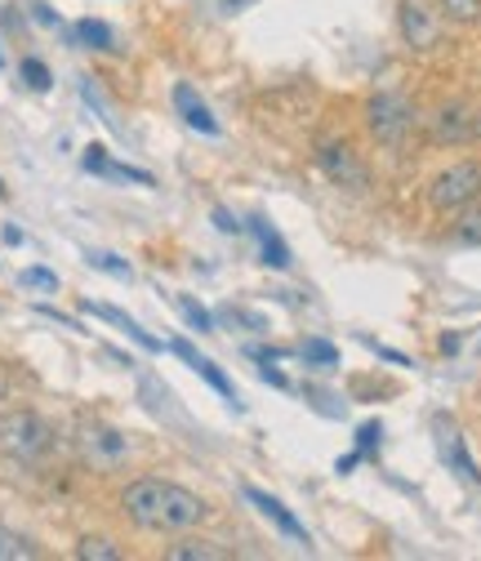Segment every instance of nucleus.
Here are the masks:
<instances>
[{
  "label": "nucleus",
  "mask_w": 481,
  "mask_h": 561,
  "mask_svg": "<svg viewBox=\"0 0 481 561\" xmlns=\"http://www.w3.org/2000/svg\"><path fill=\"white\" fill-rule=\"evenodd\" d=\"M77 36H81L90 49H116V45H112V32H107V23L81 19V23H77Z\"/></svg>",
  "instance_id": "nucleus-21"
},
{
  "label": "nucleus",
  "mask_w": 481,
  "mask_h": 561,
  "mask_svg": "<svg viewBox=\"0 0 481 561\" xmlns=\"http://www.w3.org/2000/svg\"><path fill=\"white\" fill-rule=\"evenodd\" d=\"M437 14L455 27H477L481 23V0H437Z\"/></svg>",
  "instance_id": "nucleus-15"
},
{
  "label": "nucleus",
  "mask_w": 481,
  "mask_h": 561,
  "mask_svg": "<svg viewBox=\"0 0 481 561\" xmlns=\"http://www.w3.org/2000/svg\"><path fill=\"white\" fill-rule=\"evenodd\" d=\"M437 428H442V446H446V455L459 463V472H463L468 481H481L477 468H472V459H468V450H463V442H459V433H455V428L446 433V419H437Z\"/></svg>",
  "instance_id": "nucleus-18"
},
{
  "label": "nucleus",
  "mask_w": 481,
  "mask_h": 561,
  "mask_svg": "<svg viewBox=\"0 0 481 561\" xmlns=\"http://www.w3.org/2000/svg\"><path fill=\"white\" fill-rule=\"evenodd\" d=\"M85 312H94V317H103V321L121 325V330H125V334H129L134 343H139V347H148V353H161V343H157V339H152V334H148L144 325H134V321H129L125 312H116V308H107V304H85Z\"/></svg>",
  "instance_id": "nucleus-14"
},
{
  "label": "nucleus",
  "mask_w": 481,
  "mask_h": 561,
  "mask_svg": "<svg viewBox=\"0 0 481 561\" xmlns=\"http://www.w3.org/2000/svg\"><path fill=\"white\" fill-rule=\"evenodd\" d=\"M165 557H170V561H228L232 552H228V548H219L215 539H192V535H187V539L170 543V548H165Z\"/></svg>",
  "instance_id": "nucleus-12"
},
{
  "label": "nucleus",
  "mask_w": 481,
  "mask_h": 561,
  "mask_svg": "<svg viewBox=\"0 0 481 561\" xmlns=\"http://www.w3.org/2000/svg\"><path fill=\"white\" fill-rule=\"evenodd\" d=\"M23 81H27L32 90H49V67H45L41 58H23Z\"/></svg>",
  "instance_id": "nucleus-24"
},
{
  "label": "nucleus",
  "mask_w": 481,
  "mask_h": 561,
  "mask_svg": "<svg viewBox=\"0 0 481 561\" xmlns=\"http://www.w3.org/2000/svg\"><path fill=\"white\" fill-rule=\"evenodd\" d=\"M299 357H304V362H312V366H334V362H339V347H334V343H325V339H304Z\"/></svg>",
  "instance_id": "nucleus-20"
},
{
  "label": "nucleus",
  "mask_w": 481,
  "mask_h": 561,
  "mask_svg": "<svg viewBox=\"0 0 481 561\" xmlns=\"http://www.w3.org/2000/svg\"><path fill=\"white\" fill-rule=\"evenodd\" d=\"M107 165H112V161H107V152H103L99 144L85 148V170H90V174H107Z\"/></svg>",
  "instance_id": "nucleus-26"
},
{
  "label": "nucleus",
  "mask_w": 481,
  "mask_h": 561,
  "mask_svg": "<svg viewBox=\"0 0 481 561\" xmlns=\"http://www.w3.org/2000/svg\"><path fill=\"white\" fill-rule=\"evenodd\" d=\"M0 196H5V183H0Z\"/></svg>",
  "instance_id": "nucleus-31"
},
{
  "label": "nucleus",
  "mask_w": 481,
  "mask_h": 561,
  "mask_svg": "<svg viewBox=\"0 0 481 561\" xmlns=\"http://www.w3.org/2000/svg\"><path fill=\"white\" fill-rule=\"evenodd\" d=\"M379 437H383V428H379V424H362V433H357L362 455H366V450H375V442H379Z\"/></svg>",
  "instance_id": "nucleus-27"
},
{
  "label": "nucleus",
  "mask_w": 481,
  "mask_h": 561,
  "mask_svg": "<svg viewBox=\"0 0 481 561\" xmlns=\"http://www.w3.org/2000/svg\"><path fill=\"white\" fill-rule=\"evenodd\" d=\"M179 312H183V317L192 321V330H201V334H205V330H215L210 312H205V308H201L196 299H187V295H179Z\"/></svg>",
  "instance_id": "nucleus-22"
},
{
  "label": "nucleus",
  "mask_w": 481,
  "mask_h": 561,
  "mask_svg": "<svg viewBox=\"0 0 481 561\" xmlns=\"http://www.w3.org/2000/svg\"><path fill=\"white\" fill-rule=\"evenodd\" d=\"M245 500H250V504H254V508H259V513H263L267 522H277V526H282V530H286V535H290L295 543H312V539H308V530H304V526H299V522H295V517L286 513V504H282V500L263 495L259 485H245Z\"/></svg>",
  "instance_id": "nucleus-10"
},
{
  "label": "nucleus",
  "mask_w": 481,
  "mask_h": 561,
  "mask_svg": "<svg viewBox=\"0 0 481 561\" xmlns=\"http://www.w3.org/2000/svg\"><path fill=\"white\" fill-rule=\"evenodd\" d=\"M23 286H32V290H58V276L45 272V267H27L23 272Z\"/></svg>",
  "instance_id": "nucleus-25"
},
{
  "label": "nucleus",
  "mask_w": 481,
  "mask_h": 561,
  "mask_svg": "<svg viewBox=\"0 0 481 561\" xmlns=\"http://www.w3.org/2000/svg\"><path fill=\"white\" fill-rule=\"evenodd\" d=\"M472 201H481V161H455L428 187V205L437 215H459Z\"/></svg>",
  "instance_id": "nucleus-5"
},
{
  "label": "nucleus",
  "mask_w": 481,
  "mask_h": 561,
  "mask_svg": "<svg viewBox=\"0 0 481 561\" xmlns=\"http://www.w3.org/2000/svg\"><path fill=\"white\" fill-rule=\"evenodd\" d=\"M415 121H420V112H415V103H410L405 94L383 90V94H375L366 103V129H370L375 144H383V148H401L410 138V129H415Z\"/></svg>",
  "instance_id": "nucleus-3"
},
{
  "label": "nucleus",
  "mask_w": 481,
  "mask_h": 561,
  "mask_svg": "<svg viewBox=\"0 0 481 561\" xmlns=\"http://www.w3.org/2000/svg\"><path fill=\"white\" fill-rule=\"evenodd\" d=\"M317 170L334 187H348V192H366L370 187V165L357 157L353 144H321L317 148Z\"/></svg>",
  "instance_id": "nucleus-7"
},
{
  "label": "nucleus",
  "mask_w": 481,
  "mask_h": 561,
  "mask_svg": "<svg viewBox=\"0 0 481 561\" xmlns=\"http://www.w3.org/2000/svg\"><path fill=\"white\" fill-rule=\"evenodd\" d=\"M455 241H463V245H481V205H477V201L459 209V224H455Z\"/></svg>",
  "instance_id": "nucleus-19"
},
{
  "label": "nucleus",
  "mask_w": 481,
  "mask_h": 561,
  "mask_svg": "<svg viewBox=\"0 0 481 561\" xmlns=\"http://www.w3.org/2000/svg\"><path fill=\"white\" fill-rule=\"evenodd\" d=\"M174 107H179V116H183L192 129H201V134H219V121L210 116V107L196 99L192 85H174Z\"/></svg>",
  "instance_id": "nucleus-11"
},
{
  "label": "nucleus",
  "mask_w": 481,
  "mask_h": 561,
  "mask_svg": "<svg viewBox=\"0 0 481 561\" xmlns=\"http://www.w3.org/2000/svg\"><path fill=\"white\" fill-rule=\"evenodd\" d=\"M77 557H81V561H121L125 552H121L107 535H85V539L77 543Z\"/></svg>",
  "instance_id": "nucleus-17"
},
{
  "label": "nucleus",
  "mask_w": 481,
  "mask_h": 561,
  "mask_svg": "<svg viewBox=\"0 0 481 561\" xmlns=\"http://www.w3.org/2000/svg\"><path fill=\"white\" fill-rule=\"evenodd\" d=\"M77 455L85 468L94 472H116L125 459H129V437L112 424H99V419H85V424H77Z\"/></svg>",
  "instance_id": "nucleus-4"
},
{
  "label": "nucleus",
  "mask_w": 481,
  "mask_h": 561,
  "mask_svg": "<svg viewBox=\"0 0 481 561\" xmlns=\"http://www.w3.org/2000/svg\"><path fill=\"white\" fill-rule=\"evenodd\" d=\"M241 5H250V0H224V10H228V14H237Z\"/></svg>",
  "instance_id": "nucleus-30"
},
{
  "label": "nucleus",
  "mask_w": 481,
  "mask_h": 561,
  "mask_svg": "<svg viewBox=\"0 0 481 561\" xmlns=\"http://www.w3.org/2000/svg\"><path fill=\"white\" fill-rule=\"evenodd\" d=\"M85 259H90V263H94L99 272H112V276H121V280H129V276H134V272H129V263H121L116 254H103V250H90Z\"/></svg>",
  "instance_id": "nucleus-23"
},
{
  "label": "nucleus",
  "mask_w": 481,
  "mask_h": 561,
  "mask_svg": "<svg viewBox=\"0 0 481 561\" xmlns=\"http://www.w3.org/2000/svg\"><path fill=\"white\" fill-rule=\"evenodd\" d=\"M428 138L437 148H463L481 138V112L468 103H446L428 116Z\"/></svg>",
  "instance_id": "nucleus-6"
},
{
  "label": "nucleus",
  "mask_w": 481,
  "mask_h": 561,
  "mask_svg": "<svg viewBox=\"0 0 481 561\" xmlns=\"http://www.w3.org/2000/svg\"><path fill=\"white\" fill-rule=\"evenodd\" d=\"M397 23H401V41L415 54H428L442 45V14H437V5H428V0H401Z\"/></svg>",
  "instance_id": "nucleus-8"
},
{
  "label": "nucleus",
  "mask_w": 481,
  "mask_h": 561,
  "mask_svg": "<svg viewBox=\"0 0 481 561\" xmlns=\"http://www.w3.org/2000/svg\"><path fill=\"white\" fill-rule=\"evenodd\" d=\"M263 379H267V383H277V388H286V375H282V370H272V362L263 366Z\"/></svg>",
  "instance_id": "nucleus-29"
},
{
  "label": "nucleus",
  "mask_w": 481,
  "mask_h": 561,
  "mask_svg": "<svg viewBox=\"0 0 481 561\" xmlns=\"http://www.w3.org/2000/svg\"><path fill=\"white\" fill-rule=\"evenodd\" d=\"M170 353H179V357H183V362H187V366H192V370H196V375H201L205 383H210V388H215L219 397H228V401L237 405V392H232L228 375H224V370H219V366H215L210 357H201V353H196V347H192L187 339H174V343H170Z\"/></svg>",
  "instance_id": "nucleus-9"
},
{
  "label": "nucleus",
  "mask_w": 481,
  "mask_h": 561,
  "mask_svg": "<svg viewBox=\"0 0 481 561\" xmlns=\"http://www.w3.org/2000/svg\"><path fill=\"white\" fill-rule=\"evenodd\" d=\"M121 513L129 526H139L148 535H187L192 526L210 517V504L179 481L139 477L121 490Z\"/></svg>",
  "instance_id": "nucleus-1"
},
{
  "label": "nucleus",
  "mask_w": 481,
  "mask_h": 561,
  "mask_svg": "<svg viewBox=\"0 0 481 561\" xmlns=\"http://www.w3.org/2000/svg\"><path fill=\"white\" fill-rule=\"evenodd\" d=\"M250 232L259 237V250H263V263H267V267H282V272L290 267V250H286V241L272 232L263 219H250Z\"/></svg>",
  "instance_id": "nucleus-13"
},
{
  "label": "nucleus",
  "mask_w": 481,
  "mask_h": 561,
  "mask_svg": "<svg viewBox=\"0 0 481 561\" xmlns=\"http://www.w3.org/2000/svg\"><path fill=\"white\" fill-rule=\"evenodd\" d=\"M32 557H41V548L27 535L0 526V561H32Z\"/></svg>",
  "instance_id": "nucleus-16"
},
{
  "label": "nucleus",
  "mask_w": 481,
  "mask_h": 561,
  "mask_svg": "<svg viewBox=\"0 0 481 561\" xmlns=\"http://www.w3.org/2000/svg\"><path fill=\"white\" fill-rule=\"evenodd\" d=\"M215 224H219V232H241V224L228 215V209H215Z\"/></svg>",
  "instance_id": "nucleus-28"
},
{
  "label": "nucleus",
  "mask_w": 481,
  "mask_h": 561,
  "mask_svg": "<svg viewBox=\"0 0 481 561\" xmlns=\"http://www.w3.org/2000/svg\"><path fill=\"white\" fill-rule=\"evenodd\" d=\"M54 450V428L36 410H0V459L41 463Z\"/></svg>",
  "instance_id": "nucleus-2"
}]
</instances>
